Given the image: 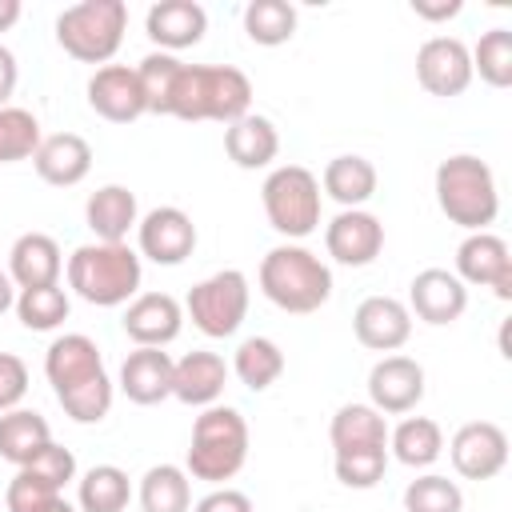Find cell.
<instances>
[{
    "label": "cell",
    "instance_id": "1",
    "mask_svg": "<svg viewBox=\"0 0 512 512\" xmlns=\"http://www.w3.org/2000/svg\"><path fill=\"white\" fill-rule=\"evenodd\" d=\"M44 376L64 408L68 420L76 424H100L112 412V380L100 356V344L84 332H64L48 344L44 352Z\"/></svg>",
    "mask_w": 512,
    "mask_h": 512
},
{
    "label": "cell",
    "instance_id": "2",
    "mask_svg": "<svg viewBox=\"0 0 512 512\" xmlns=\"http://www.w3.org/2000/svg\"><path fill=\"white\" fill-rule=\"evenodd\" d=\"M252 112V80L232 64H184L176 72L168 116L176 120H216L232 124Z\"/></svg>",
    "mask_w": 512,
    "mask_h": 512
},
{
    "label": "cell",
    "instance_id": "3",
    "mask_svg": "<svg viewBox=\"0 0 512 512\" xmlns=\"http://www.w3.org/2000/svg\"><path fill=\"white\" fill-rule=\"evenodd\" d=\"M256 284L268 296V304H276L280 312L308 316V312H320L328 304V296H332V268L312 248L284 240V244L264 252Z\"/></svg>",
    "mask_w": 512,
    "mask_h": 512
},
{
    "label": "cell",
    "instance_id": "4",
    "mask_svg": "<svg viewBox=\"0 0 512 512\" xmlns=\"http://www.w3.org/2000/svg\"><path fill=\"white\" fill-rule=\"evenodd\" d=\"M68 288L92 304V308H120L132 296H140V280H144V264L140 252L128 244H80L68 264H64Z\"/></svg>",
    "mask_w": 512,
    "mask_h": 512
},
{
    "label": "cell",
    "instance_id": "5",
    "mask_svg": "<svg viewBox=\"0 0 512 512\" xmlns=\"http://www.w3.org/2000/svg\"><path fill=\"white\" fill-rule=\"evenodd\" d=\"M432 192L440 212L448 216V224L464 228V232H488V224L500 212V192H496V176L492 168L472 156V152H456L444 156L436 164L432 176Z\"/></svg>",
    "mask_w": 512,
    "mask_h": 512
},
{
    "label": "cell",
    "instance_id": "6",
    "mask_svg": "<svg viewBox=\"0 0 512 512\" xmlns=\"http://www.w3.org/2000/svg\"><path fill=\"white\" fill-rule=\"evenodd\" d=\"M248 460V420L240 408L232 404H212L200 408L196 424H192V444L184 456V472L192 480H204L212 488H220L224 480H232Z\"/></svg>",
    "mask_w": 512,
    "mask_h": 512
},
{
    "label": "cell",
    "instance_id": "7",
    "mask_svg": "<svg viewBox=\"0 0 512 512\" xmlns=\"http://www.w3.org/2000/svg\"><path fill=\"white\" fill-rule=\"evenodd\" d=\"M128 28V4L124 0H80L56 16V44L80 60V64H108Z\"/></svg>",
    "mask_w": 512,
    "mask_h": 512
},
{
    "label": "cell",
    "instance_id": "8",
    "mask_svg": "<svg viewBox=\"0 0 512 512\" xmlns=\"http://www.w3.org/2000/svg\"><path fill=\"white\" fill-rule=\"evenodd\" d=\"M260 204L272 232H280L288 244H300L320 228V180L304 164L272 168L260 184Z\"/></svg>",
    "mask_w": 512,
    "mask_h": 512
},
{
    "label": "cell",
    "instance_id": "9",
    "mask_svg": "<svg viewBox=\"0 0 512 512\" xmlns=\"http://www.w3.org/2000/svg\"><path fill=\"white\" fill-rule=\"evenodd\" d=\"M248 300H252L248 276L240 268H220V272L204 276L200 284H192L184 312L208 340H224V336L240 332V324L248 316Z\"/></svg>",
    "mask_w": 512,
    "mask_h": 512
},
{
    "label": "cell",
    "instance_id": "10",
    "mask_svg": "<svg viewBox=\"0 0 512 512\" xmlns=\"http://www.w3.org/2000/svg\"><path fill=\"white\" fill-rule=\"evenodd\" d=\"M136 248L144 260L152 264H164V268H176L184 264L192 252H196V224L184 208L176 204H160L152 212L140 216L136 224Z\"/></svg>",
    "mask_w": 512,
    "mask_h": 512
},
{
    "label": "cell",
    "instance_id": "11",
    "mask_svg": "<svg viewBox=\"0 0 512 512\" xmlns=\"http://www.w3.org/2000/svg\"><path fill=\"white\" fill-rule=\"evenodd\" d=\"M416 80L428 96H440V100L468 92V84H472L468 44L456 36H428L416 48Z\"/></svg>",
    "mask_w": 512,
    "mask_h": 512
},
{
    "label": "cell",
    "instance_id": "12",
    "mask_svg": "<svg viewBox=\"0 0 512 512\" xmlns=\"http://www.w3.org/2000/svg\"><path fill=\"white\" fill-rule=\"evenodd\" d=\"M448 456H452L456 476H464V480H492L508 464V436L492 420H468V424H460L452 432Z\"/></svg>",
    "mask_w": 512,
    "mask_h": 512
},
{
    "label": "cell",
    "instance_id": "13",
    "mask_svg": "<svg viewBox=\"0 0 512 512\" xmlns=\"http://www.w3.org/2000/svg\"><path fill=\"white\" fill-rule=\"evenodd\" d=\"M456 280L468 288H492L500 300H512V252L496 232H468L456 248Z\"/></svg>",
    "mask_w": 512,
    "mask_h": 512
},
{
    "label": "cell",
    "instance_id": "14",
    "mask_svg": "<svg viewBox=\"0 0 512 512\" xmlns=\"http://www.w3.org/2000/svg\"><path fill=\"white\" fill-rule=\"evenodd\" d=\"M324 248L344 268H368L384 248V224L364 208H340L324 224Z\"/></svg>",
    "mask_w": 512,
    "mask_h": 512
},
{
    "label": "cell",
    "instance_id": "15",
    "mask_svg": "<svg viewBox=\"0 0 512 512\" xmlns=\"http://www.w3.org/2000/svg\"><path fill=\"white\" fill-rule=\"evenodd\" d=\"M424 400V364L412 356H380L368 372V404L384 416H404Z\"/></svg>",
    "mask_w": 512,
    "mask_h": 512
},
{
    "label": "cell",
    "instance_id": "16",
    "mask_svg": "<svg viewBox=\"0 0 512 512\" xmlns=\"http://www.w3.org/2000/svg\"><path fill=\"white\" fill-rule=\"evenodd\" d=\"M88 108L108 120V124H132L140 120L144 108V92H140V76L128 64H104L88 76Z\"/></svg>",
    "mask_w": 512,
    "mask_h": 512
},
{
    "label": "cell",
    "instance_id": "17",
    "mask_svg": "<svg viewBox=\"0 0 512 512\" xmlns=\"http://www.w3.org/2000/svg\"><path fill=\"white\" fill-rule=\"evenodd\" d=\"M124 336L136 348H164L184 328V308L168 292H140L124 304Z\"/></svg>",
    "mask_w": 512,
    "mask_h": 512
},
{
    "label": "cell",
    "instance_id": "18",
    "mask_svg": "<svg viewBox=\"0 0 512 512\" xmlns=\"http://www.w3.org/2000/svg\"><path fill=\"white\" fill-rule=\"evenodd\" d=\"M468 308V288L448 268H424L408 284V312L432 328L456 324Z\"/></svg>",
    "mask_w": 512,
    "mask_h": 512
},
{
    "label": "cell",
    "instance_id": "19",
    "mask_svg": "<svg viewBox=\"0 0 512 512\" xmlns=\"http://www.w3.org/2000/svg\"><path fill=\"white\" fill-rule=\"evenodd\" d=\"M352 332L368 352H396L412 336V312L396 296H364L352 312Z\"/></svg>",
    "mask_w": 512,
    "mask_h": 512
},
{
    "label": "cell",
    "instance_id": "20",
    "mask_svg": "<svg viewBox=\"0 0 512 512\" xmlns=\"http://www.w3.org/2000/svg\"><path fill=\"white\" fill-rule=\"evenodd\" d=\"M144 32L156 44V52H184L204 40L208 32V12L196 0H160L144 16Z\"/></svg>",
    "mask_w": 512,
    "mask_h": 512
},
{
    "label": "cell",
    "instance_id": "21",
    "mask_svg": "<svg viewBox=\"0 0 512 512\" xmlns=\"http://www.w3.org/2000/svg\"><path fill=\"white\" fill-rule=\"evenodd\" d=\"M32 168L52 188H76L92 172V144L76 132H52L32 152Z\"/></svg>",
    "mask_w": 512,
    "mask_h": 512
},
{
    "label": "cell",
    "instance_id": "22",
    "mask_svg": "<svg viewBox=\"0 0 512 512\" xmlns=\"http://www.w3.org/2000/svg\"><path fill=\"white\" fill-rule=\"evenodd\" d=\"M228 372L232 368L224 364L220 352L196 348V352H188L172 364V396L188 408H212L220 400L224 384H228Z\"/></svg>",
    "mask_w": 512,
    "mask_h": 512
},
{
    "label": "cell",
    "instance_id": "23",
    "mask_svg": "<svg viewBox=\"0 0 512 512\" xmlns=\"http://www.w3.org/2000/svg\"><path fill=\"white\" fill-rule=\"evenodd\" d=\"M84 224L100 244H124L128 232L140 224V204L136 192L124 184H100L84 200Z\"/></svg>",
    "mask_w": 512,
    "mask_h": 512
},
{
    "label": "cell",
    "instance_id": "24",
    "mask_svg": "<svg viewBox=\"0 0 512 512\" xmlns=\"http://www.w3.org/2000/svg\"><path fill=\"white\" fill-rule=\"evenodd\" d=\"M172 364L176 360L164 348H136V352L124 356L116 384H120V392L132 404L152 408V404H160V400L172 396Z\"/></svg>",
    "mask_w": 512,
    "mask_h": 512
},
{
    "label": "cell",
    "instance_id": "25",
    "mask_svg": "<svg viewBox=\"0 0 512 512\" xmlns=\"http://www.w3.org/2000/svg\"><path fill=\"white\" fill-rule=\"evenodd\" d=\"M60 272H64V256H60V244L48 236V232H24L12 240L8 248V276L20 288H48V284H60Z\"/></svg>",
    "mask_w": 512,
    "mask_h": 512
},
{
    "label": "cell",
    "instance_id": "26",
    "mask_svg": "<svg viewBox=\"0 0 512 512\" xmlns=\"http://www.w3.org/2000/svg\"><path fill=\"white\" fill-rule=\"evenodd\" d=\"M224 152L244 172L268 168L276 160V152H280V132H276V124L268 116L248 112V116H240V120H232L224 128Z\"/></svg>",
    "mask_w": 512,
    "mask_h": 512
},
{
    "label": "cell",
    "instance_id": "27",
    "mask_svg": "<svg viewBox=\"0 0 512 512\" xmlns=\"http://www.w3.org/2000/svg\"><path fill=\"white\" fill-rule=\"evenodd\" d=\"M376 184H380L376 164L368 156H356V152L332 156L324 164V176H320L324 196H332L340 208H364L376 196Z\"/></svg>",
    "mask_w": 512,
    "mask_h": 512
},
{
    "label": "cell",
    "instance_id": "28",
    "mask_svg": "<svg viewBox=\"0 0 512 512\" xmlns=\"http://www.w3.org/2000/svg\"><path fill=\"white\" fill-rule=\"evenodd\" d=\"M48 444H52V428L36 408L0 412V460H8L12 468H28Z\"/></svg>",
    "mask_w": 512,
    "mask_h": 512
},
{
    "label": "cell",
    "instance_id": "29",
    "mask_svg": "<svg viewBox=\"0 0 512 512\" xmlns=\"http://www.w3.org/2000/svg\"><path fill=\"white\" fill-rule=\"evenodd\" d=\"M332 452L348 448H388V420L372 404H340L328 424Z\"/></svg>",
    "mask_w": 512,
    "mask_h": 512
},
{
    "label": "cell",
    "instance_id": "30",
    "mask_svg": "<svg viewBox=\"0 0 512 512\" xmlns=\"http://www.w3.org/2000/svg\"><path fill=\"white\" fill-rule=\"evenodd\" d=\"M388 452L404 468H432L444 452V432L432 416H404L396 428H388Z\"/></svg>",
    "mask_w": 512,
    "mask_h": 512
},
{
    "label": "cell",
    "instance_id": "31",
    "mask_svg": "<svg viewBox=\"0 0 512 512\" xmlns=\"http://www.w3.org/2000/svg\"><path fill=\"white\" fill-rule=\"evenodd\" d=\"M228 368L236 372V380L248 392H268L284 376V352H280V344L272 336H248V340L236 344Z\"/></svg>",
    "mask_w": 512,
    "mask_h": 512
},
{
    "label": "cell",
    "instance_id": "32",
    "mask_svg": "<svg viewBox=\"0 0 512 512\" xmlns=\"http://www.w3.org/2000/svg\"><path fill=\"white\" fill-rule=\"evenodd\" d=\"M132 500V480L116 464H92L76 480V508L80 512H124Z\"/></svg>",
    "mask_w": 512,
    "mask_h": 512
},
{
    "label": "cell",
    "instance_id": "33",
    "mask_svg": "<svg viewBox=\"0 0 512 512\" xmlns=\"http://www.w3.org/2000/svg\"><path fill=\"white\" fill-rule=\"evenodd\" d=\"M140 512H192V484L180 464H152L136 488Z\"/></svg>",
    "mask_w": 512,
    "mask_h": 512
},
{
    "label": "cell",
    "instance_id": "34",
    "mask_svg": "<svg viewBox=\"0 0 512 512\" xmlns=\"http://www.w3.org/2000/svg\"><path fill=\"white\" fill-rule=\"evenodd\" d=\"M296 8L288 0H252L244 8V36L260 48H280L296 36Z\"/></svg>",
    "mask_w": 512,
    "mask_h": 512
},
{
    "label": "cell",
    "instance_id": "35",
    "mask_svg": "<svg viewBox=\"0 0 512 512\" xmlns=\"http://www.w3.org/2000/svg\"><path fill=\"white\" fill-rule=\"evenodd\" d=\"M12 308H16V316L28 332H56L68 320L72 300L60 284H48V288H20Z\"/></svg>",
    "mask_w": 512,
    "mask_h": 512
},
{
    "label": "cell",
    "instance_id": "36",
    "mask_svg": "<svg viewBox=\"0 0 512 512\" xmlns=\"http://www.w3.org/2000/svg\"><path fill=\"white\" fill-rule=\"evenodd\" d=\"M472 56V76H480L488 88H508L512 84V32L508 28H488L476 48H468Z\"/></svg>",
    "mask_w": 512,
    "mask_h": 512
},
{
    "label": "cell",
    "instance_id": "37",
    "mask_svg": "<svg viewBox=\"0 0 512 512\" xmlns=\"http://www.w3.org/2000/svg\"><path fill=\"white\" fill-rule=\"evenodd\" d=\"M44 132L40 120L28 108H0V164H16V160H32V152L40 148Z\"/></svg>",
    "mask_w": 512,
    "mask_h": 512
},
{
    "label": "cell",
    "instance_id": "38",
    "mask_svg": "<svg viewBox=\"0 0 512 512\" xmlns=\"http://www.w3.org/2000/svg\"><path fill=\"white\" fill-rule=\"evenodd\" d=\"M184 68V60H176L172 52H148L140 64H136V76H140V92H144V108L152 116H168V96H172V84H176V72Z\"/></svg>",
    "mask_w": 512,
    "mask_h": 512
},
{
    "label": "cell",
    "instance_id": "39",
    "mask_svg": "<svg viewBox=\"0 0 512 512\" xmlns=\"http://www.w3.org/2000/svg\"><path fill=\"white\" fill-rule=\"evenodd\" d=\"M404 512H464V492L440 472H424L404 488Z\"/></svg>",
    "mask_w": 512,
    "mask_h": 512
},
{
    "label": "cell",
    "instance_id": "40",
    "mask_svg": "<svg viewBox=\"0 0 512 512\" xmlns=\"http://www.w3.org/2000/svg\"><path fill=\"white\" fill-rule=\"evenodd\" d=\"M332 472L344 488H376L388 472V448H348L332 452Z\"/></svg>",
    "mask_w": 512,
    "mask_h": 512
},
{
    "label": "cell",
    "instance_id": "41",
    "mask_svg": "<svg viewBox=\"0 0 512 512\" xmlns=\"http://www.w3.org/2000/svg\"><path fill=\"white\" fill-rule=\"evenodd\" d=\"M4 500H8V512H44L52 500H60V488H52L44 476H36L32 468H16V476H12V484H8V492H4Z\"/></svg>",
    "mask_w": 512,
    "mask_h": 512
},
{
    "label": "cell",
    "instance_id": "42",
    "mask_svg": "<svg viewBox=\"0 0 512 512\" xmlns=\"http://www.w3.org/2000/svg\"><path fill=\"white\" fill-rule=\"evenodd\" d=\"M36 476H44L52 488H60L64 492V484H72L76 480V456H72V448H64V444H48L32 464H28Z\"/></svg>",
    "mask_w": 512,
    "mask_h": 512
},
{
    "label": "cell",
    "instance_id": "43",
    "mask_svg": "<svg viewBox=\"0 0 512 512\" xmlns=\"http://www.w3.org/2000/svg\"><path fill=\"white\" fill-rule=\"evenodd\" d=\"M28 396V364L16 352H0V412L20 408Z\"/></svg>",
    "mask_w": 512,
    "mask_h": 512
},
{
    "label": "cell",
    "instance_id": "44",
    "mask_svg": "<svg viewBox=\"0 0 512 512\" xmlns=\"http://www.w3.org/2000/svg\"><path fill=\"white\" fill-rule=\"evenodd\" d=\"M192 512H256L252 508V500L240 492V488H212L208 496H200L196 504H192Z\"/></svg>",
    "mask_w": 512,
    "mask_h": 512
},
{
    "label": "cell",
    "instance_id": "45",
    "mask_svg": "<svg viewBox=\"0 0 512 512\" xmlns=\"http://www.w3.org/2000/svg\"><path fill=\"white\" fill-rule=\"evenodd\" d=\"M16 80H20V64H16L12 48L0 44V108H8V100L16 92Z\"/></svg>",
    "mask_w": 512,
    "mask_h": 512
},
{
    "label": "cell",
    "instance_id": "46",
    "mask_svg": "<svg viewBox=\"0 0 512 512\" xmlns=\"http://www.w3.org/2000/svg\"><path fill=\"white\" fill-rule=\"evenodd\" d=\"M412 12L420 20H452L464 12V4L460 0H412Z\"/></svg>",
    "mask_w": 512,
    "mask_h": 512
},
{
    "label": "cell",
    "instance_id": "47",
    "mask_svg": "<svg viewBox=\"0 0 512 512\" xmlns=\"http://www.w3.org/2000/svg\"><path fill=\"white\" fill-rule=\"evenodd\" d=\"M12 304H16V284H12L8 268H0V316H4Z\"/></svg>",
    "mask_w": 512,
    "mask_h": 512
},
{
    "label": "cell",
    "instance_id": "48",
    "mask_svg": "<svg viewBox=\"0 0 512 512\" xmlns=\"http://www.w3.org/2000/svg\"><path fill=\"white\" fill-rule=\"evenodd\" d=\"M20 20V0H0V32H8Z\"/></svg>",
    "mask_w": 512,
    "mask_h": 512
},
{
    "label": "cell",
    "instance_id": "49",
    "mask_svg": "<svg viewBox=\"0 0 512 512\" xmlns=\"http://www.w3.org/2000/svg\"><path fill=\"white\" fill-rule=\"evenodd\" d=\"M44 512H80V508H76V504H68V500L60 496V500H52V504H48Z\"/></svg>",
    "mask_w": 512,
    "mask_h": 512
}]
</instances>
